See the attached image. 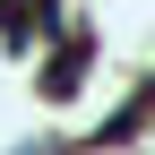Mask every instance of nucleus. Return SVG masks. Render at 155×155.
<instances>
[{"label": "nucleus", "mask_w": 155, "mask_h": 155, "mask_svg": "<svg viewBox=\"0 0 155 155\" xmlns=\"http://www.w3.org/2000/svg\"><path fill=\"white\" fill-rule=\"evenodd\" d=\"M86 61H95V43H86V35H61V52L43 61V86H52V95H69L78 78H86Z\"/></svg>", "instance_id": "1"}]
</instances>
